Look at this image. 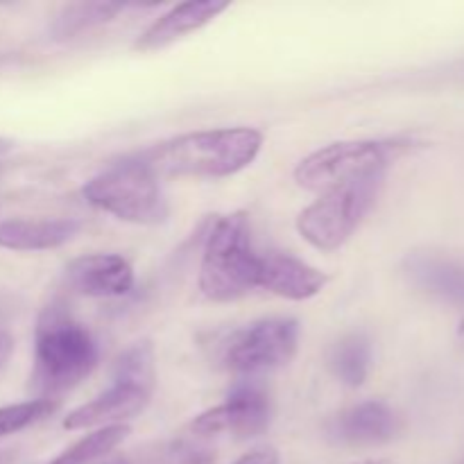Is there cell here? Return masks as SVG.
Masks as SVG:
<instances>
[{
	"instance_id": "obj_17",
	"label": "cell",
	"mask_w": 464,
	"mask_h": 464,
	"mask_svg": "<svg viewBox=\"0 0 464 464\" xmlns=\"http://www.w3.org/2000/svg\"><path fill=\"white\" fill-rule=\"evenodd\" d=\"M125 5L121 3H72L66 5L57 14L53 23V36L59 41L72 39V36L89 32L91 27H98L102 23L111 21L118 12H122Z\"/></svg>"
},
{
	"instance_id": "obj_11",
	"label": "cell",
	"mask_w": 464,
	"mask_h": 464,
	"mask_svg": "<svg viewBox=\"0 0 464 464\" xmlns=\"http://www.w3.org/2000/svg\"><path fill=\"white\" fill-rule=\"evenodd\" d=\"M403 275L417 290L438 302L464 308V263L440 252H411Z\"/></svg>"
},
{
	"instance_id": "obj_3",
	"label": "cell",
	"mask_w": 464,
	"mask_h": 464,
	"mask_svg": "<svg viewBox=\"0 0 464 464\" xmlns=\"http://www.w3.org/2000/svg\"><path fill=\"white\" fill-rule=\"evenodd\" d=\"M157 385V362L150 343H136L113 362L111 388L93 401L84 403L63 420L66 430L93 429V426H125L127 420L140 415L150 403Z\"/></svg>"
},
{
	"instance_id": "obj_24",
	"label": "cell",
	"mask_w": 464,
	"mask_h": 464,
	"mask_svg": "<svg viewBox=\"0 0 464 464\" xmlns=\"http://www.w3.org/2000/svg\"><path fill=\"white\" fill-rule=\"evenodd\" d=\"M107 464H130V460H125V458H116V460H111Z\"/></svg>"
},
{
	"instance_id": "obj_9",
	"label": "cell",
	"mask_w": 464,
	"mask_h": 464,
	"mask_svg": "<svg viewBox=\"0 0 464 464\" xmlns=\"http://www.w3.org/2000/svg\"><path fill=\"white\" fill-rule=\"evenodd\" d=\"M270 415L267 394L254 385H240L225 403L202 412L190 424V430L198 438H213V435L254 438L270 426Z\"/></svg>"
},
{
	"instance_id": "obj_8",
	"label": "cell",
	"mask_w": 464,
	"mask_h": 464,
	"mask_svg": "<svg viewBox=\"0 0 464 464\" xmlns=\"http://www.w3.org/2000/svg\"><path fill=\"white\" fill-rule=\"evenodd\" d=\"M299 343V324L290 317L254 322L231 335L222 347V365L236 374H263L293 361Z\"/></svg>"
},
{
	"instance_id": "obj_2",
	"label": "cell",
	"mask_w": 464,
	"mask_h": 464,
	"mask_svg": "<svg viewBox=\"0 0 464 464\" xmlns=\"http://www.w3.org/2000/svg\"><path fill=\"white\" fill-rule=\"evenodd\" d=\"M98 358V343L91 331L59 304H50L36 324L32 390L39 399L54 401V397L84 381L95 370Z\"/></svg>"
},
{
	"instance_id": "obj_21",
	"label": "cell",
	"mask_w": 464,
	"mask_h": 464,
	"mask_svg": "<svg viewBox=\"0 0 464 464\" xmlns=\"http://www.w3.org/2000/svg\"><path fill=\"white\" fill-rule=\"evenodd\" d=\"M234 464H281L279 453L272 447H261L254 449V451L245 453L243 458H238Z\"/></svg>"
},
{
	"instance_id": "obj_14",
	"label": "cell",
	"mask_w": 464,
	"mask_h": 464,
	"mask_svg": "<svg viewBox=\"0 0 464 464\" xmlns=\"http://www.w3.org/2000/svg\"><path fill=\"white\" fill-rule=\"evenodd\" d=\"M229 3L225 0H199V3H184L172 7L161 18L152 23L143 34L136 39V50L150 53V50H161L175 41L184 39L186 34L202 30L204 25L220 16Z\"/></svg>"
},
{
	"instance_id": "obj_20",
	"label": "cell",
	"mask_w": 464,
	"mask_h": 464,
	"mask_svg": "<svg viewBox=\"0 0 464 464\" xmlns=\"http://www.w3.org/2000/svg\"><path fill=\"white\" fill-rule=\"evenodd\" d=\"M157 464H216V453L193 442H172L163 449Z\"/></svg>"
},
{
	"instance_id": "obj_18",
	"label": "cell",
	"mask_w": 464,
	"mask_h": 464,
	"mask_svg": "<svg viewBox=\"0 0 464 464\" xmlns=\"http://www.w3.org/2000/svg\"><path fill=\"white\" fill-rule=\"evenodd\" d=\"M130 435V426H109V429H100L95 433L86 435L84 440H80L77 444H72L71 449L62 453L59 458H54L48 464H93L100 458L109 456L113 449L121 442H125V438Z\"/></svg>"
},
{
	"instance_id": "obj_7",
	"label": "cell",
	"mask_w": 464,
	"mask_h": 464,
	"mask_svg": "<svg viewBox=\"0 0 464 464\" xmlns=\"http://www.w3.org/2000/svg\"><path fill=\"white\" fill-rule=\"evenodd\" d=\"M406 150V143H381V140H340L299 161L295 179L302 188L324 190L353 181L381 177L390 159Z\"/></svg>"
},
{
	"instance_id": "obj_26",
	"label": "cell",
	"mask_w": 464,
	"mask_h": 464,
	"mask_svg": "<svg viewBox=\"0 0 464 464\" xmlns=\"http://www.w3.org/2000/svg\"><path fill=\"white\" fill-rule=\"evenodd\" d=\"M460 464H464V460H462V462H460Z\"/></svg>"
},
{
	"instance_id": "obj_10",
	"label": "cell",
	"mask_w": 464,
	"mask_h": 464,
	"mask_svg": "<svg viewBox=\"0 0 464 464\" xmlns=\"http://www.w3.org/2000/svg\"><path fill=\"white\" fill-rule=\"evenodd\" d=\"M401 430L397 412L383 401H365L340 412L329 424V438L349 447H374L394 440Z\"/></svg>"
},
{
	"instance_id": "obj_1",
	"label": "cell",
	"mask_w": 464,
	"mask_h": 464,
	"mask_svg": "<svg viewBox=\"0 0 464 464\" xmlns=\"http://www.w3.org/2000/svg\"><path fill=\"white\" fill-rule=\"evenodd\" d=\"M263 148V134L254 127L190 131L152 145L139 154L157 177H204L218 179L245 170Z\"/></svg>"
},
{
	"instance_id": "obj_22",
	"label": "cell",
	"mask_w": 464,
	"mask_h": 464,
	"mask_svg": "<svg viewBox=\"0 0 464 464\" xmlns=\"http://www.w3.org/2000/svg\"><path fill=\"white\" fill-rule=\"evenodd\" d=\"M12 353H14V338H12V334H9L7 326L0 324V372H3L5 367H7V362H9V358H12Z\"/></svg>"
},
{
	"instance_id": "obj_23",
	"label": "cell",
	"mask_w": 464,
	"mask_h": 464,
	"mask_svg": "<svg viewBox=\"0 0 464 464\" xmlns=\"http://www.w3.org/2000/svg\"><path fill=\"white\" fill-rule=\"evenodd\" d=\"M14 150V143L9 139H3L0 136V157H5V154H9Z\"/></svg>"
},
{
	"instance_id": "obj_13",
	"label": "cell",
	"mask_w": 464,
	"mask_h": 464,
	"mask_svg": "<svg viewBox=\"0 0 464 464\" xmlns=\"http://www.w3.org/2000/svg\"><path fill=\"white\" fill-rule=\"evenodd\" d=\"M326 285V275L290 254H267L258 266V288L293 302H304Z\"/></svg>"
},
{
	"instance_id": "obj_5",
	"label": "cell",
	"mask_w": 464,
	"mask_h": 464,
	"mask_svg": "<svg viewBox=\"0 0 464 464\" xmlns=\"http://www.w3.org/2000/svg\"><path fill=\"white\" fill-rule=\"evenodd\" d=\"M84 198L118 220L134 225H161L170 213L159 177L139 157L113 163L95 175L84 186Z\"/></svg>"
},
{
	"instance_id": "obj_15",
	"label": "cell",
	"mask_w": 464,
	"mask_h": 464,
	"mask_svg": "<svg viewBox=\"0 0 464 464\" xmlns=\"http://www.w3.org/2000/svg\"><path fill=\"white\" fill-rule=\"evenodd\" d=\"M80 231V222L68 218L54 220H3L0 247L12 252H45L66 245Z\"/></svg>"
},
{
	"instance_id": "obj_6",
	"label": "cell",
	"mask_w": 464,
	"mask_h": 464,
	"mask_svg": "<svg viewBox=\"0 0 464 464\" xmlns=\"http://www.w3.org/2000/svg\"><path fill=\"white\" fill-rule=\"evenodd\" d=\"M381 184L383 175L324 190L320 199L299 213V236L322 252L343 247L376 202Z\"/></svg>"
},
{
	"instance_id": "obj_16",
	"label": "cell",
	"mask_w": 464,
	"mask_h": 464,
	"mask_svg": "<svg viewBox=\"0 0 464 464\" xmlns=\"http://www.w3.org/2000/svg\"><path fill=\"white\" fill-rule=\"evenodd\" d=\"M372 362V347L365 335H347L334 344L329 353V367L340 383L358 388L365 383Z\"/></svg>"
},
{
	"instance_id": "obj_4",
	"label": "cell",
	"mask_w": 464,
	"mask_h": 464,
	"mask_svg": "<svg viewBox=\"0 0 464 464\" xmlns=\"http://www.w3.org/2000/svg\"><path fill=\"white\" fill-rule=\"evenodd\" d=\"M261 256L254 252L245 213H229L213 225L199 266V288L213 302H231L258 285Z\"/></svg>"
},
{
	"instance_id": "obj_19",
	"label": "cell",
	"mask_w": 464,
	"mask_h": 464,
	"mask_svg": "<svg viewBox=\"0 0 464 464\" xmlns=\"http://www.w3.org/2000/svg\"><path fill=\"white\" fill-rule=\"evenodd\" d=\"M57 408L59 403L50 401V399H32V401L3 406L0 408V438H7V435L18 433V430H25L27 426L53 415Z\"/></svg>"
},
{
	"instance_id": "obj_12",
	"label": "cell",
	"mask_w": 464,
	"mask_h": 464,
	"mask_svg": "<svg viewBox=\"0 0 464 464\" xmlns=\"http://www.w3.org/2000/svg\"><path fill=\"white\" fill-rule=\"evenodd\" d=\"M68 285L86 297H122L134 288V270L118 254L75 258L66 270Z\"/></svg>"
},
{
	"instance_id": "obj_25",
	"label": "cell",
	"mask_w": 464,
	"mask_h": 464,
	"mask_svg": "<svg viewBox=\"0 0 464 464\" xmlns=\"http://www.w3.org/2000/svg\"><path fill=\"white\" fill-rule=\"evenodd\" d=\"M0 464H7V460H5V456H3V453H0Z\"/></svg>"
}]
</instances>
